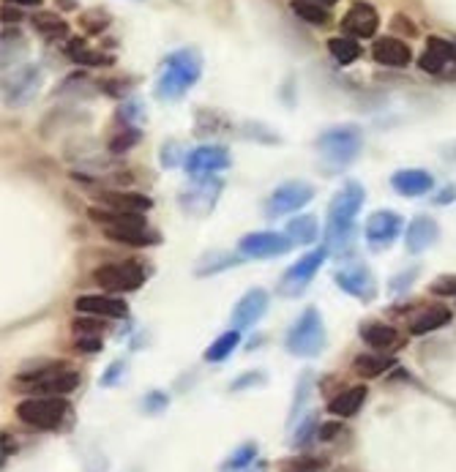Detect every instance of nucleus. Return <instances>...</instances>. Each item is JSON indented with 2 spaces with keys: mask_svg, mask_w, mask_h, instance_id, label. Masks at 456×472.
<instances>
[{
  "mask_svg": "<svg viewBox=\"0 0 456 472\" xmlns=\"http://www.w3.org/2000/svg\"><path fill=\"white\" fill-rule=\"evenodd\" d=\"M366 202V191L358 180H347L331 199L329 205V227H325V238H329V249L345 251L353 246L355 238V216L361 214Z\"/></svg>",
  "mask_w": 456,
  "mask_h": 472,
  "instance_id": "obj_1",
  "label": "nucleus"
},
{
  "mask_svg": "<svg viewBox=\"0 0 456 472\" xmlns=\"http://www.w3.org/2000/svg\"><path fill=\"white\" fill-rule=\"evenodd\" d=\"M203 74V57L197 49H175L164 57L162 72L156 80V99L162 101H178L186 91L197 85Z\"/></svg>",
  "mask_w": 456,
  "mask_h": 472,
  "instance_id": "obj_2",
  "label": "nucleus"
},
{
  "mask_svg": "<svg viewBox=\"0 0 456 472\" xmlns=\"http://www.w3.org/2000/svg\"><path fill=\"white\" fill-rule=\"evenodd\" d=\"M325 345H329V333H325L320 309L317 306L303 309L285 336L287 353L295 358H317L325 350Z\"/></svg>",
  "mask_w": 456,
  "mask_h": 472,
  "instance_id": "obj_3",
  "label": "nucleus"
},
{
  "mask_svg": "<svg viewBox=\"0 0 456 472\" xmlns=\"http://www.w3.org/2000/svg\"><path fill=\"white\" fill-rule=\"evenodd\" d=\"M69 413H72V404L63 396H31L17 404V418L25 426L41 429V432L60 429L63 421L69 418Z\"/></svg>",
  "mask_w": 456,
  "mask_h": 472,
  "instance_id": "obj_4",
  "label": "nucleus"
},
{
  "mask_svg": "<svg viewBox=\"0 0 456 472\" xmlns=\"http://www.w3.org/2000/svg\"><path fill=\"white\" fill-rule=\"evenodd\" d=\"M17 385L33 396H66V393L77 390L80 374L75 369H69L66 363H55V366L22 371L17 377Z\"/></svg>",
  "mask_w": 456,
  "mask_h": 472,
  "instance_id": "obj_5",
  "label": "nucleus"
},
{
  "mask_svg": "<svg viewBox=\"0 0 456 472\" xmlns=\"http://www.w3.org/2000/svg\"><path fill=\"white\" fill-rule=\"evenodd\" d=\"M364 148V134L358 126H334L317 137V151L331 167H347Z\"/></svg>",
  "mask_w": 456,
  "mask_h": 472,
  "instance_id": "obj_6",
  "label": "nucleus"
},
{
  "mask_svg": "<svg viewBox=\"0 0 456 472\" xmlns=\"http://www.w3.org/2000/svg\"><path fill=\"white\" fill-rule=\"evenodd\" d=\"M329 246H317L311 251H306L301 259H295L287 271L282 274V282H279V295L285 298H298L309 284L311 279L317 276V271L322 267V262L329 259Z\"/></svg>",
  "mask_w": 456,
  "mask_h": 472,
  "instance_id": "obj_7",
  "label": "nucleus"
},
{
  "mask_svg": "<svg viewBox=\"0 0 456 472\" xmlns=\"http://www.w3.org/2000/svg\"><path fill=\"white\" fill-rule=\"evenodd\" d=\"M314 199V186L309 180H285L282 186H276L271 191V197L266 199V216H287L301 211L303 205Z\"/></svg>",
  "mask_w": 456,
  "mask_h": 472,
  "instance_id": "obj_8",
  "label": "nucleus"
},
{
  "mask_svg": "<svg viewBox=\"0 0 456 472\" xmlns=\"http://www.w3.org/2000/svg\"><path fill=\"white\" fill-rule=\"evenodd\" d=\"M93 282L110 293H135L145 284V271L137 262H110L96 267Z\"/></svg>",
  "mask_w": 456,
  "mask_h": 472,
  "instance_id": "obj_9",
  "label": "nucleus"
},
{
  "mask_svg": "<svg viewBox=\"0 0 456 472\" xmlns=\"http://www.w3.org/2000/svg\"><path fill=\"white\" fill-rule=\"evenodd\" d=\"M222 188H224V183L216 180V178L191 180V186L183 188V191L178 194V205H180L189 216L203 219V216H208V214L216 208Z\"/></svg>",
  "mask_w": 456,
  "mask_h": 472,
  "instance_id": "obj_10",
  "label": "nucleus"
},
{
  "mask_svg": "<svg viewBox=\"0 0 456 472\" xmlns=\"http://www.w3.org/2000/svg\"><path fill=\"white\" fill-rule=\"evenodd\" d=\"M334 282L342 293H347L350 298H355L361 303H372L377 298V279L369 271V265H364V262L342 265L334 276Z\"/></svg>",
  "mask_w": 456,
  "mask_h": 472,
  "instance_id": "obj_11",
  "label": "nucleus"
},
{
  "mask_svg": "<svg viewBox=\"0 0 456 472\" xmlns=\"http://www.w3.org/2000/svg\"><path fill=\"white\" fill-rule=\"evenodd\" d=\"M295 243L285 235V232H274V230H263V232H249L238 240V254L246 259H271V257H282L293 249Z\"/></svg>",
  "mask_w": 456,
  "mask_h": 472,
  "instance_id": "obj_12",
  "label": "nucleus"
},
{
  "mask_svg": "<svg viewBox=\"0 0 456 472\" xmlns=\"http://www.w3.org/2000/svg\"><path fill=\"white\" fill-rule=\"evenodd\" d=\"M230 151L224 145H200L189 151L183 170L191 180H203V178H214L216 172L230 167Z\"/></svg>",
  "mask_w": 456,
  "mask_h": 472,
  "instance_id": "obj_13",
  "label": "nucleus"
},
{
  "mask_svg": "<svg viewBox=\"0 0 456 472\" xmlns=\"http://www.w3.org/2000/svg\"><path fill=\"white\" fill-rule=\"evenodd\" d=\"M402 230H405V219L397 211H377L366 219L364 235H366V243L374 251H385V249H390L397 243Z\"/></svg>",
  "mask_w": 456,
  "mask_h": 472,
  "instance_id": "obj_14",
  "label": "nucleus"
},
{
  "mask_svg": "<svg viewBox=\"0 0 456 472\" xmlns=\"http://www.w3.org/2000/svg\"><path fill=\"white\" fill-rule=\"evenodd\" d=\"M41 80H44V74H41L39 66H33V63L22 66V69H17V72H12V77H6V83H4L6 104L25 107L41 91Z\"/></svg>",
  "mask_w": 456,
  "mask_h": 472,
  "instance_id": "obj_15",
  "label": "nucleus"
},
{
  "mask_svg": "<svg viewBox=\"0 0 456 472\" xmlns=\"http://www.w3.org/2000/svg\"><path fill=\"white\" fill-rule=\"evenodd\" d=\"M268 303H271V298H268V293L263 290V287H251L238 303H235V311H232V328L235 330H249V328H254L259 319H263V314L268 311Z\"/></svg>",
  "mask_w": 456,
  "mask_h": 472,
  "instance_id": "obj_16",
  "label": "nucleus"
},
{
  "mask_svg": "<svg viewBox=\"0 0 456 472\" xmlns=\"http://www.w3.org/2000/svg\"><path fill=\"white\" fill-rule=\"evenodd\" d=\"M342 28L353 39H372L377 33V28H380V17H377V12H374L372 4L355 0V4L347 9V14L342 17Z\"/></svg>",
  "mask_w": 456,
  "mask_h": 472,
  "instance_id": "obj_17",
  "label": "nucleus"
},
{
  "mask_svg": "<svg viewBox=\"0 0 456 472\" xmlns=\"http://www.w3.org/2000/svg\"><path fill=\"white\" fill-rule=\"evenodd\" d=\"M372 57L380 66H388V69H405L413 60V49L408 41L397 39V36H382L372 44Z\"/></svg>",
  "mask_w": 456,
  "mask_h": 472,
  "instance_id": "obj_18",
  "label": "nucleus"
},
{
  "mask_svg": "<svg viewBox=\"0 0 456 472\" xmlns=\"http://www.w3.org/2000/svg\"><path fill=\"white\" fill-rule=\"evenodd\" d=\"M418 66L426 74H445L448 66H456V44H451L440 36H432L426 41V49H424Z\"/></svg>",
  "mask_w": 456,
  "mask_h": 472,
  "instance_id": "obj_19",
  "label": "nucleus"
},
{
  "mask_svg": "<svg viewBox=\"0 0 456 472\" xmlns=\"http://www.w3.org/2000/svg\"><path fill=\"white\" fill-rule=\"evenodd\" d=\"M440 240V224L432 216H416L405 230V249L410 254H424Z\"/></svg>",
  "mask_w": 456,
  "mask_h": 472,
  "instance_id": "obj_20",
  "label": "nucleus"
},
{
  "mask_svg": "<svg viewBox=\"0 0 456 472\" xmlns=\"http://www.w3.org/2000/svg\"><path fill=\"white\" fill-rule=\"evenodd\" d=\"M390 186H394L402 197H424L434 188V175L421 167L399 170L390 175Z\"/></svg>",
  "mask_w": 456,
  "mask_h": 472,
  "instance_id": "obj_21",
  "label": "nucleus"
},
{
  "mask_svg": "<svg viewBox=\"0 0 456 472\" xmlns=\"http://www.w3.org/2000/svg\"><path fill=\"white\" fill-rule=\"evenodd\" d=\"M104 235L115 243H123V246H137V249H145V246H156L162 238L159 232H153L148 227V222L143 224H123V227H104Z\"/></svg>",
  "mask_w": 456,
  "mask_h": 472,
  "instance_id": "obj_22",
  "label": "nucleus"
},
{
  "mask_svg": "<svg viewBox=\"0 0 456 472\" xmlns=\"http://www.w3.org/2000/svg\"><path fill=\"white\" fill-rule=\"evenodd\" d=\"M104 208L110 211H120V214H145L151 211V197L148 194H137V191H104L101 194Z\"/></svg>",
  "mask_w": 456,
  "mask_h": 472,
  "instance_id": "obj_23",
  "label": "nucleus"
},
{
  "mask_svg": "<svg viewBox=\"0 0 456 472\" xmlns=\"http://www.w3.org/2000/svg\"><path fill=\"white\" fill-rule=\"evenodd\" d=\"M366 396H369L366 385H350V388H345L342 393H337V396L329 401V413H331L334 418H353V415L361 413Z\"/></svg>",
  "mask_w": 456,
  "mask_h": 472,
  "instance_id": "obj_24",
  "label": "nucleus"
},
{
  "mask_svg": "<svg viewBox=\"0 0 456 472\" xmlns=\"http://www.w3.org/2000/svg\"><path fill=\"white\" fill-rule=\"evenodd\" d=\"M75 309L80 314L91 317H126V303L120 298H107V295H80L75 301Z\"/></svg>",
  "mask_w": 456,
  "mask_h": 472,
  "instance_id": "obj_25",
  "label": "nucleus"
},
{
  "mask_svg": "<svg viewBox=\"0 0 456 472\" xmlns=\"http://www.w3.org/2000/svg\"><path fill=\"white\" fill-rule=\"evenodd\" d=\"M358 333H361V339H364L369 347H374L377 353L394 350V347L399 345L397 328H394V325H385V322H364V325L358 328Z\"/></svg>",
  "mask_w": 456,
  "mask_h": 472,
  "instance_id": "obj_26",
  "label": "nucleus"
},
{
  "mask_svg": "<svg viewBox=\"0 0 456 472\" xmlns=\"http://www.w3.org/2000/svg\"><path fill=\"white\" fill-rule=\"evenodd\" d=\"M451 319H453V314H451L448 306H429V309H424L418 317H413L410 333H413V336H426V333H434V330L445 328Z\"/></svg>",
  "mask_w": 456,
  "mask_h": 472,
  "instance_id": "obj_27",
  "label": "nucleus"
},
{
  "mask_svg": "<svg viewBox=\"0 0 456 472\" xmlns=\"http://www.w3.org/2000/svg\"><path fill=\"white\" fill-rule=\"evenodd\" d=\"M285 235H287L293 243H298V246H309V243H314L317 235H320V222H317L314 214H301V216H295V219L287 222Z\"/></svg>",
  "mask_w": 456,
  "mask_h": 472,
  "instance_id": "obj_28",
  "label": "nucleus"
},
{
  "mask_svg": "<svg viewBox=\"0 0 456 472\" xmlns=\"http://www.w3.org/2000/svg\"><path fill=\"white\" fill-rule=\"evenodd\" d=\"M257 461V442H243L238 445L219 467V472H251V467Z\"/></svg>",
  "mask_w": 456,
  "mask_h": 472,
  "instance_id": "obj_29",
  "label": "nucleus"
},
{
  "mask_svg": "<svg viewBox=\"0 0 456 472\" xmlns=\"http://www.w3.org/2000/svg\"><path fill=\"white\" fill-rule=\"evenodd\" d=\"M238 345H241V330H235V328H232V330H224V333L219 336V339L206 350L203 358H206L208 363H222V361H227V358L235 353Z\"/></svg>",
  "mask_w": 456,
  "mask_h": 472,
  "instance_id": "obj_30",
  "label": "nucleus"
},
{
  "mask_svg": "<svg viewBox=\"0 0 456 472\" xmlns=\"http://www.w3.org/2000/svg\"><path fill=\"white\" fill-rule=\"evenodd\" d=\"M397 361L394 358H385V355H358L355 361H353V371L358 374V377H364V380H374V377H380V374H385L390 366H394Z\"/></svg>",
  "mask_w": 456,
  "mask_h": 472,
  "instance_id": "obj_31",
  "label": "nucleus"
},
{
  "mask_svg": "<svg viewBox=\"0 0 456 472\" xmlns=\"http://www.w3.org/2000/svg\"><path fill=\"white\" fill-rule=\"evenodd\" d=\"M329 52L339 66H350V63L358 60L361 47L353 36H334V39H329Z\"/></svg>",
  "mask_w": 456,
  "mask_h": 472,
  "instance_id": "obj_32",
  "label": "nucleus"
},
{
  "mask_svg": "<svg viewBox=\"0 0 456 472\" xmlns=\"http://www.w3.org/2000/svg\"><path fill=\"white\" fill-rule=\"evenodd\" d=\"M33 28H36L44 39H63V36H69L66 20H60L57 14H49V12L33 14Z\"/></svg>",
  "mask_w": 456,
  "mask_h": 472,
  "instance_id": "obj_33",
  "label": "nucleus"
},
{
  "mask_svg": "<svg viewBox=\"0 0 456 472\" xmlns=\"http://www.w3.org/2000/svg\"><path fill=\"white\" fill-rule=\"evenodd\" d=\"M66 55H69L75 63H85V66H107V63H110L107 55L91 49L83 39H72V41L66 44Z\"/></svg>",
  "mask_w": 456,
  "mask_h": 472,
  "instance_id": "obj_34",
  "label": "nucleus"
},
{
  "mask_svg": "<svg viewBox=\"0 0 456 472\" xmlns=\"http://www.w3.org/2000/svg\"><path fill=\"white\" fill-rule=\"evenodd\" d=\"M293 12L309 25H325L331 20L329 9H325L322 4H317V0H293Z\"/></svg>",
  "mask_w": 456,
  "mask_h": 472,
  "instance_id": "obj_35",
  "label": "nucleus"
},
{
  "mask_svg": "<svg viewBox=\"0 0 456 472\" xmlns=\"http://www.w3.org/2000/svg\"><path fill=\"white\" fill-rule=\"evenodd\" d=\"M317 432H320L317 415H306V418L295 426V434H293L290 445H293V448H306L311 440H317Z\"/></svg>",
  "mask_w": 456,
  "mask_h": 472,
  "instance_id": "obj_36",
  "label": "nucleus"
},
{
  "mask_svg": "<svg viewBox=\"0 0 456 472\" xmlns=\"http://www.w3.org/2000/svg\"><path fill=\"white\" fill-rule=\"evenodd\" d=\"M309 388H311V374H301V380H298V388H295V398H293V410H290V426L298 421V415H301V407L306 404V398H309Z\"/></svg>",
  "mask_w": 456,
  "mask_h": 472,
  "instance_id": "obj_37",
  "label": "nucleus"
},
{
  "mask_svg": "<svg viewBox=\"0 0 456 472\" xmlns=\"http://www.w3.org/2000/svg\"><path fill=\"white\" fill-rule=\"evenodd\" d=\"M137 140H140V131L135 126H128V128H123L118 137L110 143V151L112 153H123V151H128L132 145H137Z\"/></svg>",
  "mask_w": 456,
  "mask_h": 472,
  "instance_id": "obj_38",
  "label": "nucleus"
},
{
  "mask_svg": "<svg viewBox=\"0 0 456 472\" xmlns=\"http://www.w3.org/2000/svg\"><path fill=\"white\" fill-rule=\"evenodd\" d=\"M80 22H83V28H85L88 33H101V31L110 25V14L101 12V9H93V12H85Z\"/></svg>",
  "mask_w": 456,
  "mask_h": 472,
  "instance_id": "obj_39",
  "label": "nucleus"
},
{
  "mask_svg": "<svg viewBox=\"0 0 456 472\" xmlns=\"http://www.w3.org/2000/svg\"><path fill=\"white\" fill-rule=\"evenodd\" d=\"M167 404H170V396H167L164 390H151V393L143 398V410H145L148 415H156V413L167 410Z\"/></svg>",
  "mask_w": 456,
  "mask_h": 472,
  "instance_id": "obj_40",
  "label": "nucleus"
},
{
  "mask_svg": "<svg viewBox=\"0 0 456 472\" xmlns=\"http://www.w3.org/2000/svg\"><path fill=\"white\" fill-rule=\"evenodd\" d=\"M418 274H421V271H418V265L408 267V271H405V274H397L394 279H390V284H388V293H394V295H397V293L408 290V287H410V284H413V282L418 279Z\"/></svg>",
  "mask_w": 456,
  "mask_h": 472,
  "instance_id": "obj_41",
  "label": "nucleus"
},
{
  "mask_svg": "<svg viewBox=\"0 0 456 472\" xmlns=\"http://www.w3.org/2000/svg\"><path fill=\"white\" fill-rule=\"evenodd\" d=\"M186 156H189V153H183V151H180V143H175V140H170V143L162 145V164H164V167H175V164L186 162Z\"/></svg>",
  "mask_w": 456,
  "mask_h": 472,
  "instance_id": "obj_42",
  "label": "nucleus"
},
{
  "mask_svg": "<svg viewBox=\"0 0 456 472\" xmlns=\"http://www.w3.org/2000/svg\"><path fill=\"white\" fill-rule=\"evenodd\" d=\"M263 382H266V374H263V371H246V374H241V377L230 385V390L238 393V390H243V388H254V385H263Z\"/></svg>",
  "mask_w": 456,
  "mask_h": 472,
  "instance_id": "obj_43",
  "label": "nucleus"
},
{
  "mask_svg": "<svg viewBox=\"0 0 456 472\" xmlns=\"http://www.w3.org/2000/svg\"><path fill=\"white\" fill-rule=\"evenodd\" d=\"M123 374H126V363H123V361H115V363H110V366H107V371L101 374V380H99V382H101L104 388H112V385H118V382H120V377H123Z\"/></svg>",
  "mask_w": 456,
  "mask_h": 472,
  "instance_id": "obj_44",
  "label": "nucleus"
},
{
  "mask_svg": "<svg viewBox=\"0 0 456 472\" xmlns=\"http://www.w3.org/2000/svg\"><path fill=\"white\" fill-rule=\"evenodd\" d=\"M75 347L80 353H99L101 350V336L99 333H85V336H77Z\"/></svg>",
  "mask_w": 456,
  "mask_h": 472,
  "instance_id": "obj_45",
  "label": "nucleus"
},
{
  "mask_svg": "<svg viewBox=\"0 0 456 472\" xmlns=\"http://www.w3.org/2000/svg\"><path fill=\"white\" fill-rule=\"evenodd\" d=\"M429 290H432V295H443V298L456 295V276H440V279L432 282Z\"/></svg>",
  "mask_w": 456,
  "mask_h": 472,
  "instance_id": "obj_46",
  "label": "nucleus"
},
{
  "mask_svg": "<svg viewBox=\"0 0 456 472\" xmlns=\"http://www.w3.org/2000/svg\"><path fill=\"white\" fill-rule=\"evenodd\" d=\"M339 432H342V424H337V421H334V424H322V426H320V432H317V440L329 442V440H334Z\"/></svg>",
  "mask_w": 456,
  "mask_h": 472,
  "instance_id": "obj_47",
  "label": "nucleus"
},
{
  "mask_svg": "<svg viewBox=\"0 0 456 472\" xmlns=\"http://www.w3.org/2000/svg\"><path fill=\"white\" fill-rule=\"evenodd\" d=\"M394 28H397V31H408V36H416V33H418V31H416V25H413L408 17H402V14H399V17H394Z\"/></svg>",
  "mask_w": 456,
  "mask_h": 472,
  "instance_id": "obj_48",
  "label": "nucleus"
},
{
  "mask_svg": "<svg viewBox=\"0 0 456 472\" xmlns=\"http://www.w3.org/2000/svg\"><path fill=\"white\" fill-rule=\"evenodd\" d=\"M456 199V186H448V188H443V197H437V202L440 205H445V202H453Z\"/></svg>",
  "mask_w": 456,
  "mask_h": 472,
  "instance_id": "obj_49",
  "label": "nucleus"
},
{
  "mask_svg": "<svg viewBox=\"0 0 456 472\" xmlns=\"http://www.w3.org/2000/svg\"><path fill=\"white\" fill-rule=\"evenodd\" d=\"M9 4H17V6H41V0H9Z\"/></svg>",
  "mask_w": 456,
  "mask_h": 472,
  "instance_id": "obj_50",
  "label": "nucleus"
},
{
  "mask_svg": "<svg viewBox=\"0 0 456 472\" xmlns=\"http://www.w3.org/2000/svg\"><path fill=\"white\" fill-rule=\"evenodd\" d=\"M317 4H322V6H331V4H337V0H317Z\"/></svg>",
  "mask_w": 456,
  "mask_h": 472,
  "instance_id": "obj_51",
  "label": "nucleus"
},
{
  "mask_svg": "<svg viewBox=\"0 0 456 472\" xmlns=\"http://www.w3.org/2000/svg\"><path fill=\"white\" fill-rule=\"evenodd\" d=\"M254 472H266V467H263V464H257V467H254Z\"/></svg>",
  "mask_w": 456,
  "mask_h": 472,
  "instance_id": "obj_52",
  "label": "nucleus"
},
{
  "mask_svg": "<svg viewBox=\"0 0 456 472\" xmlns=\"http://www.w3.org/2000/svg\"><path fill=\"white\" fill-rule=\"evenodd\" d=\"M309 472H317V469H309Z\"/></svg>",
  "mask_w": 456,
  "mask_h": 472,
  "instance_id": "obj_53",
  "label": "nucleus"
}]
</instances>
